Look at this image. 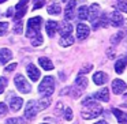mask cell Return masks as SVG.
<instances>
[{"instance_id":"obj_7","label":"cell","mask_w":127,"mask_h":124,"mask_svg":"<svg viewBox=\"0 0 127 124\" xmlns=\"http://www.w3.org/2000/svg\"><path fill=\"white\" fill-rule=\"evenodd\" d=\"M28 3H29V0H19V1H18V4L15 6V15H14L15 19H21V18L26 14Z\"/></svg>"},{"instance_id":"obj_4","label":"cell","mask_w":127,"mask_h":124,"mask_svg":"<svg viewBox=\"0 0 127 124\" xmlns=\"http://www.w3.org/2000/svg\"><path fill=\"white\" fill-rule=\"evenodd\" d=\"M90 109L89 110H83L82 112V117L85 119V120H90V119H96L102 113V108L100 106V105H90Z\"/></svg>"},{"instance_id":"obj_46","label":"cell","mask_w":127,"mask_h":124,"mask_svg":"<svg viewBox=\"0 0 127 124\" xmlns=\"http://www.w3.org/2000/svg\"><path fill=\"white\" fill-rule=\"evenodd\" d=\"M6 124H7V123H6Z\"/></svg>"},{"instance_id":"obj_33","label":"cell","mask_w":127,"mask_h":124,"mask_svg":"<svg viewBox=\"0 0 127 124\" xmlns=\"http://www.w3.org/2000/svg\"><path fill=\"white\" fill-rule=\"evenodd\" d=\"M8 30V23L7 22H0V36H4Z\"/></svg>"},{"instance_id":"obj_6","label":"cell","mask_w":127,"mask_h":124,"mask_svg":"<svg viewBox=\"0 0 127 124\" xmlns=\"http://www.w3.org/2000/svg\"><path fill=\"white\" fill-rule=\"evenodd\" d=\"M98 17H100V6L97 3L90 4V7H88V19H90V22H93V25H96Z\"/></svg>"},{"instance_id":"obj_2","label":"cell","mask_w":127,"mask_h":124,"mask_svg":"<svg viewBox=\"0 0 127 124\" xmlns=\"http://www.w3.org/2000/svg\"><path fill=\"white\" fill-rule=\"evenodd\" d=\"M41 17H34L28 21V29H26V37L33 38L37 34H40V27H41Z\"/></svg>"},{"instance_id":"obj_27","label":"cell","mask_w":127,"mask_h":124,"mask_svg":"<svg viewBox=\"0 0 127 124\" xmlns=\"http://www.w3.org/2000/svg\"><path fill=\"white\" fill-rule=\"evenodd\" d=\"M59 44L62 45V47H70V45L74 44V37L72 36H66V37H62L60 41H59Z\"/></svg>"},{"instance_id":"obj_36","label":"cell","mask_w":127,"mask_h":124,"mask_svg":"<svg viewBox=\"0 0 127 124\" xmlns=\"http://www.w3.org/2000/svg\"><path fill=\"white\" fill-rule=\"evenodd\" d=\"M7 105L4 102H0V116H6L7 115Z\"/></svg>"},{"instance_id":"obj_42","label":"cell","mask_w":127,"mask_h":124,"mask_svg":"<svg viewBox=\"0 0 127 124\" xmlns=\"http://www.w3.org/2000/svg\"><path fill=\"white\" fill-rule=\"evenodd\" d=\"M62 1H64V3H67V1H68V0H62Z\"/></svg>"},{"instance_id":"obj_17","label":"cell","mask_w":127,"mask_h":124,"mask_svg":"<svg viewBox=\"0 0 127 124\" xmlns=\"http://www.w3.org/2000/svg\"><path fill=\"white\" fill-rule=\"evenodd\" d=\"M107 80H108V75L105 74V72H102V71H98V72H96V74L93 75V82L96 83V85H98V86L104 85Z\"/></svg>"},{"instance_id":"obj_37","label":"cell","mask_w":127,"mask_h":124,"mask_svg":"<svg viewBox=\"0 0 127 124\" xmlns=\"http://www.w3.org/2000/svg\"><path fill=\"white\" fill-rule=\"evenodd\" d=\"M55 113L56 115H62V113H63V104H62V102H58V105H56V108H55Z\"/></svg>"},{"instance_id":"obj_11","label":"cell","mask_w":127,"mask_h":124,"mask_svg":"<svg viewBox=\"0 0 127 124\" xmlns=\"http://www.w3.org/2000/svg\"><path fill=\"white\" fill-rule=\"evenodd\" d=\"M26 71H28V76L30 78V80H33V82H37V80L40 79V76H41L40 70L37 68L34 64H29L28 68H26Z\"/></svg>"},{"instance_id":"obj_18","label":"cell","mask_w":127,"mask_h":124,"mask_svg":"<svg viewBox=\"0 0 127 124\" xmlns=\"http://www.w3.org/2000/svg\"><path fill=\"white\" fill-rule=\"evenodd\" d=\"M58 22H55V21H48L47 25H45V30H47V34L52 38L53 36H55V33L58 31Z\"/></svg>"},{"instance_id":"obj_43","label":"cell","mask_w":127,"mask_h":124,"mask_svg":"<svg viewBox=\"0 0 127 124\" xmlns=\"http://www.w3.org/2000/svg\"><path fill=\"white\" fill-rule=\"evenodd\" d=\"M3 1H6V0H0V3H3Z\"/></svg>"},{"instance_id":"obj_35","label":"cell","mask_w":127,"mask_h":124,"mask_svg":"<svg viewBox=\"0 0 127 124\" xmlns=\"http://www.w3.org/2000/svg\"><path fill=\"white\" fill-rule=\"evenodd\" d=\"M92 70H93V66H92V64H86V66L79 71V75H83V74H86V72H90Z\"/></svg>"},{"instance_id":"obj_45","label":"cell","mask_w":127,"mask_h":124,"mask_svg":"<svg viewBox=\"0 0 127 124\" xmlns=\"http://www.w3.org/2000/svg\"><path fill=\"white\" fill-rule=\"evenodd\" d=\"M126 97H127V94H126Z\"/></svg>"},{"instance_id":"obj_30","label":"cell","mask_w":127,"mask_h":124,"mask_svg":"<svg viewBox=\"0 0 127 124\" xmlns=\"http://www.w3.org/2000/svg\"><path fill=\"white\" fill-rule=\"evenodd\" d=\"M7 83H8V79L7 78H0V94L3 93L4 90H6V87H7Z\"/></svg>"},{"instance_id":"obj_3","label":"cell","mask_w":127,"mask_h":124,"mask_svg":"<svg viewBox=\"0 0 127 124\" xmlns=\"http://www.w3.org/2000/svg\"><path fill=\"white\" fill-rule=\"evenodd\" d=\"M14 83H15V87H17L18 90L21 91V93L28 94V93H30V91H32V86H30V83H29L28 80H26L21 74H18L17 76L14 78Z\"/></svg>"},{"instance_id":"obj_8","label":"cell","mask_w":127,"mask_h":124,"mask_svg":"<svg viewBox=\"0 0 127 124\" xmlns=\"http://www.w3.org/2000/svg\"><path fill=\"white\" fill-rule=\"evenodd\" d=\"M75 6H77V1H75V0H68V1H67L66 10H64V18H66V21H70V19L74 18Z\"/></svg>"},{"instance_id":"obj_41","label":"cell","mask_w":127,"mask_h":124,"mask_svg":"<svg viewBox=\"0 0 127 124\" xmlns=\"http://www.w3.org/2000/svg\"><path fill=\"white\" fill-rule=\"evenodd\" d=\"M94 124H108V123L104 121V120H101V121H97V123H94Z\"/></svg>"},{"instance_id":"obj_14","label":"cell","mask_w":127,"mask_h":124,"mask_svg":"<svg viewBox=\"0 0 127 124\" xmlns=\"http://www.w3.org/2000/svg\"><path fill=\"white\" fill-rule=\"evenodd\" d=\"M59 31H60V36L62 37H66V36H71L72 33V25L67 21L60 23V27H59Z\"/></svg>"},{"instance_id":"obj_40","label":"cell","mask_w":127,"mask_h":124,"mask_svg":"<svg viewBox=\"0 0 127 124\" xmlns=\"http://www.w3.org/2000/svg\"><path fill=\"white\" fill-rule=\"evenodd\" d=\"M12 15V8H8V11H7V17H11Z\"/></svg>"},{"instance_id":"obj_44","label":"cell","mask_w":127,"mask_h":124,"mask_svg":"<svg viewBox=\"0 0 127 124\" xmlns=\"http://www.w3.org/2000/svg\"><path fill=\"white\" fill-rule=\"evenodd\" d=\"M42 124H47V123H42Z\"/></svg>"},{"instance_id":"obj_32","label":"cell","mask_w":127,"mask_h":124,"mask_svg":"<svg viewBox=\"0 0 127 124\" xmlns=\"http://www.w3.org/2000/svg\"><path fill=\"white\" fill-rule=\"evenodd\" d=\"M64 119H66L67 121L72 120V109L71 108H66V109H64Z\"/></svg>"},{"instance_id":"obj_10","label":"cell","mask_w":127,"mask_h":124,"mask_svg":"<svg viewBox=\"0 0 127 124\" xmlns=\"http://www.w3.org/2000/svg\"><path fill=\"white\" fill-rule=\"evenodd\" d=\"M127 90V85L122 79H115L112 82V91L115 94H123Z\"/></svg>"},{"instance_id":"obj_5","label":"cell","mask_w":127,"mask_h":124,"mask_svg":"<svg viewBox=\"0 0 127 124\" xmlns=\"http://www.w3.org/2000/svg\"><path fill=\"white\" fill-rule=\"evenodd\" d=\"M37 104L34 99H30V101H28V104H26L25 106V117L28 119V120H33L34 117H36L37 115Z\"/></svg>"},{"instance_id":"obj_22","label":"cell","mask_w":127,"mask_h":124,"mask_svg":"<svg viewBox=\"0 0 127 124\" xmlns=\"http://www.w3.org/2000/svg\"><path fill=\"white\" fill-rule=\"evenodd\" d=\"M38 64L45 70V71H51V70H53V63L48 57H40L38 59Z\"/></svg>"},{"instance_id":"obj_23","label":"cell","mask_w":127,"mask_h":124,"mask_svg":"<svg viewBox=\"0 0 127 124\" xmlns=\"http://www.w3.org/2000/svg\"><path fill=\"white\" fill-rule=\"evenodd\" d=\"M88 83H89L88 78L83 76V75H78V78L75 79V85H77L81 90H85V89L88 87Z\"/></svg>"},{"instance_id":"obj_13","label":"cell","mask_w":127,"mask_h":124,"mask_svg":"<svg viewBox=\"0 0 127 124\" xmlns=\"http://www.w3.org/2000/svg\"><path fill=\"white\" fill-rule=\"evenodd\" d=\"M109 22L112 23V26H115V27H120V26H123L124 19H123V17H122L120 12L113 11L112 14H111V17H109Z\"/></svg>"},{"instance_id":"obj_34","label":"cell","mask_w":127,"mask_h":124,"mask_svg":"<svg viewBox=\"0 0 127 124\" xmlns=\"http://www.w3.org/2000/svg\"><path fill=\"white\" fill-rule=\"evenodd\" d=\"M7 124H25V121L21 117H15V119H8V120H7Z\"/></svg>"},{"instance_id":"obj_21","label":"cell","mask_w":127,"mask_h":124,"mask_svg":"<svg viewBox=\"0 0 127 124\" xmlns=\"http://www.w3.org/2000/svg\"><path fill=\"white\" fill-rule=\"evenodd\" d=\"M112 113L116 116V119H118V121L120 124H127V113L122 112V110L116 109V108H113V109H112Z\"/></svg>"},{"instance_id":"obj_16","label":"cell","mask_w":127,"mask_h":124,"mask_svg":"<svg viewBox=\"0 0 127 124\" xmlns=\"http://www.w3.org/2000/svg\"><path fill=\"white\" fill-rule=\"evenodd\" d=\"M93 98H97L98 101L108 102V101H109V89H107V87L101 89V90L97 91L96 94H93Z\"/></svg>"},{"instance_id":"obj_12","label":"cell","mask_w":127,"mask_h":124,"mask_svg":"<svg viewBox=\"0 0 127 124\" xmlns=\"http://www.w3.org/2000/svg\"><path fill=\"white\" fill-rule=\"evenodd\" d=\"M47 11H48V14H51V15H59L62 12L60 3H59L58 0H52V1H49V4L47 6Z\"/></svg>"},{"instance_id":"obj_15","label":"cell","mask_w":127,"mask_h":124,"mask_svg":"<svg viewBox=\"0 0 127 124\" xmlns=\"http://www.w3.org/2000/svg\"><path fill=\"white\" fill-rule=\"evenodd\" d=\"M23 105V99L21 98V97H11V99H10V108H11L12 112H18V110L22 108Z\"/></svg>"},{"instance_id":"obj_19","label":"cell","mask_w":127,"mask_h":124,"mask_svg":"<svg viewBox=\"0 0 127 124\" xmlns=\"http://www.w3.org/2000/svg\"><path fill=\"white\" fill-rule=\"evenodd\" d=\"M12 59V52L7 48L0 49V64H6L7 61H10Z\"/></svg>"},{"instance_id":"obj_29","label":"cell","mask_w":127,"mask_h":124,"mask_svg":"<svg viewBox=\"0 0 127 124\" xmlns=\"http://www.w3.org/2000/svg\"><path fill=\"white\" fill-rule=\"evenodd\" d=\"M42 42H44V40H42L41 34H37L36 37L32 38V45H33V47H40V45H42Z\"/></svg>"},{"instance_id":"obj_20","label":"cell","mask_w":127,"mask_h":124,"mask_svg":"<svg viewBox=\"0 0 127 124\" xmlns=\"http://www.w3.org/2000/svg\"><path fill=\"white\" fill-rule=\"evenodd\" d=\"M126 66H127V55L124 56V57L119 59V60L115 63V71H116V74H123Z\"/></svg>"},{"instance_id":"obj_26","label":"cell","mask_w":127,"mask_h":124,"mask_svg":"<svg viewBox=\"0 0 127 124\" xmlns=\"http://www.w3.org/2000/svg\"><path fill=\"white\" fill-rule=\"evenodd\" d=\"M113 4L118 10L127 14V0H113Z\"/></svg>"},{"instance_id":"obj_38","label":"cell","mask_w":127,"mask_h":124,"mask_svg":"<svg viewBox=\"0 0 127 124\" xmlns=\"http://www.w3.org/2000/svg\"><path fill=\"white\" fill-rule=\"evenodd\" d=\"M42 6H44V0H38V1H37V3H34V7H33V10L41 8Z\"/></svg>"},{"instance_id":"obj_39","label":"cell","mask_w":127,"mask_h":124,"mask_svg":"<svg viewBox=\"0 0 127 124\" xmlns=\"http://www.w3.org/2000/svg\"><path fill=\"white\" fill-rule=\"evenodd\" d=\"M15 68H17V63H11V64H10V66H7L6 67V71H14V70Z\"/></svg>"},{"instance_id":"obj_25","label":"cell","mask_w":127,"mask_h":124,"mask_svg":"<svg viewBox=\"0 0 127 124\" xmlns=\"http://www.w3.org/2000/svg\"><path fill=\"white\" fill-rule=\"evenodd\" d=\"M77 17H78V19H79V21L88 19V7H86V6H81L79 8H78Z\"/></svg>"},{"instance_id":"obj_31","label":"cell","mask_w":127,"mask_h":124,"mask_svg":"<svg viewBox=\"0 0 127 124\" xmlns=\"http://www.w3.org/2000/svg\"><path fill=\"white\" fill-rule=\"evenodd\" d=\"M22 31H23V23L21 22H17V25L14 26V33L15 34H22Z\"/></svg>"},{"instance_id":"obj_24","label":"cell","mask_w":127,"mask_h":124,"mask_svg":"<svg viewBox=\"0 0 127 124\" xmlns=\"http://www.w3.org/2000/svg\"><path fill=\"white\" fill-rule=\"evenodd\" d=\"M49 105H51V98H49V97H44V98H41L38 101V104H37V109H38V110H44V109H47Z\"/></svg>"},{"instance_id":"obj_1","label":"cell","mask_w":127,"mask_h":124,"mask_svg":"<svg viewBox=\"0 0 127 124\" xmlns=\"http://www.w3.org/2000/svg\"><path fill=\"white\" fill-rule=\"evenodd\" d=\"M53 91H55V78L53 76H45L38 86V93L41 94V96L49 97Z\"/></svg>"},{"instance_id":"obj_9","label":"cell","mask_w":127,"mask_h":124,"mask_svg":"<svg viewBox=\"0 0 127 124\" xmlns=\"http://www.w3.org/2000/svg\"><path fill=\"white\" fill-rule=\"evenodd\" d=\"M89 33H90V29H89L88 25H85V23H78V26H77V37H78V40L88 38Z\"/></svg>"},{"instance_id":"obj_28","label":"cell","mask_w":127,"mask_h":124,"mask_svg":"<svg viewBox=\"0 0 127 124\" xmlns=\"http://www.w3.org/2000/svg\"><path fill=\"white\" fill-rule=\"evenodd\" d=\"M124 34H126V31H119V33H116L115 36H112L111 37V42H112L113 45H116V44H119V42L122 41V38L124 37Z\"/></svg>"}]
</instances>
